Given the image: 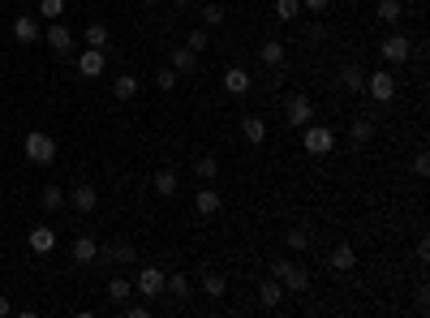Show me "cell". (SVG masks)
Wrapping results in <instances>:
<instances>
[{
  "label": "cell",
  "instance_id": "cell-46",
  "mask_svg": "<svg viewBox=\"0 0 430 318\" xmlns=\"http://www.w3.org/2000/svg\"><path fill=\"white\" fill-rule=\"evenodd\" d=\"M0 5H5V0H0Z\"/></svg>",
  "mask_w": 430,
  "mask_h": 318
},
{
  "label": "cell",
  "instance_id": "cell-3",
  "mask_svg": "<svg viewBox=\"0 0 430 318\" xmlns=\"http://www.w3.org/2000/svg\"><path fill=\"white\" fill-rule=\"evenodd\" d=\"M271 280H280L284 292H306V288H310V276L301 271L297 262H289V258H275V262H271Z\"/></svg>",
  "mask_w": 430,
  "mask_h": 318
},
{
  "label": "cell",
  "instance_id": "cell-6",
  "mask_svg": "<svg viewBox=\"0 0 430 318\" xmlns=\"http://www.w3.org/2000/svg\"><path fill=\"white\" fill-rule=\"evenodd\" d=\"M284 116H289V125H293V129L310 125V120H314V104H310V95H289Z\"/></svg>",
  "mask_w": 430,
  "mask_h": 318
},
{
  "label": "cell",
  "instance_id": "cell-4",
  "mask_svg": "<svg viewBox=\"0 0 430 318\" xmlns=\"http://www.w3.org/2000/svg\"><path fill=\"white\" fill-rule=\"evenodd\" d=\"M366 95L374 104H392L396 100V78L387 69H374V73H366Z\"/></svg>",
  "mask_w": 430,
  "mask_h": 318
},
{
  "label": "cell",
  "instance_id": "cell-14",
  "mask_svg": "<svg viewBox=\"0 0 430 318\" xmlns=\"http://www.w3.org/2000/svg\"><path fill=\"white\" fill-rule=\"evenodd\" d=\"M284 56H289V47H284L280 39H267V43L259 47V61H263L267 69H280V65H284Z\"/></svg>",
  "mask_w": 430,
  "mask_h": 318
},
{
  "label": "cell",
  "instance_id": "cell-23",
  "mask_svg": "<svg viewBox=\"0 0 430 318\" xmlns=\"http://www.w3.org/2000/svg\"><path fill=\"white\" fill-rule=\"evenodd\" d=\"M95 258H99V246H95L91 237H78V241H73V262H82V267H91Z\"/></svg>",
  "mask_w": 430,
  "mask_h": 318
},
{
  "label": "cell",
  "instance_id": "cell-17",
  "mask_svg": "<svg viewBox=\"0 0 430 318\" xmlns=\"http://www.w3.org/2000/svg\"><path fill=\"white\" fill-rule=\"evenodd\" d=\"M99 258H108V262H116V267H130L138 254H134V246H130V241H116V246L99 250ZM99 258H95V262H99Z\"/></svg>",
  "mask_w": 430,
  "mask_h": 318
},
{
  "label": "cell",
  "instance_id": "cell-30",
  "mask_svg": "<svg viewBox=\"0 0 430 318\" xmlns=\"http://www.w3.org/2000/svg\"><path fill=\"white\" fill-rule=\"evenodd\" d=\"M198 65V52H190V47H172V69L176 73H190Z\"/></svg>",
  "mask_w": 430,
  "mask_h": 318
},
{
  "label": "cell",
  "instance_id": "cell-28",
  "mask_svg": "<svg viewBox=\"0 0 430 318\" xmlns=\"http://www.w3.org/2000/svg\"><path fill=\"white\" fill-rule=\"evenodd\" d=\"M112 95H116V100H134V95H138V78H134V73H121V78L112 82Z\"/></svg>",
  "mask_w": 430,
  "mask_h": 318
},
{
  "label": "cell",
  "instance_id": "cell-8",
  "mask_svg": "<svg viewBox=\"0 0 430 318\" xmlns=\"http://www.w3.org/2000/svg\"><path fill=\"white\" fill-rule=\"evenodd\" d=\"M134 292H142V297H164V271L160 267H142L138 280H134Z\"/></svg>",
  "mask_w": 430,
  "mask_h": 318
},
{
  "label": "cell",
  "instance_id": "cell-24",
  "mask_svg": "<svg viewBox=\"0 0 430 318\" xmlns=\"http://www.w3.org/2000/svg\"><path fill=\"white\" fill-rule=\"evenodd\" d=\"M151 185H155V193H160V198H172V193H176V173H172V168H160Z\"/></svg>",
  "mask_w": 430,
  "mask_h": 318
},
{
  "label": "cell",
  "instance_id": "cell-38",
  "mask_svg": "<svg viewBox=\"0 0 430 318\" xmlns=\"http://www.w3.org/2000/svg\"><path fill=\"white\" fill-rule=\"evenodd\" d=\"M202 22H207V26H220V22H224V5H202Z\"/></svg>",
  "mask_w": 430,
  "mask_h": 318
},
{
  "label": "cell",
  "instance_id": "cell-41",
  "mask_svg": "<svg viewBox=\"0 0 430 318\" xmlns=\"http://www.w3.org/2000/svg\"><path fill=\"white\" fill-rule=\"evenodd\" d=\"M413 173H417V177H430V155H417V159H413Z\"/></svg>",
  "mask_w": 430,
  "mask_h": 318
},
{
  "label": "cell",
  "instance_id": "cell-25",
  "mask_svg": "<svg viewBox=\"0 0 430 318\" xmlns=\"http://www.w3.org/2000/svg\"><path fill=\"white\" fill-rule=\"evenodd\" d=\"M215 173H220V159L215 155H198L194 159V177L198 181H215Z\"/></svg>",
  "mask_w": 430,
  "mask_h": 318
},
{
  "label": "cell",
  "instance_id": "cell-1",
  "mask_svg": "<svg viewBox=\"0 0 430 318\" xmlns=\"http://www.w3.org/2000/svg\"><path fill=\"white\" fill-rule=\"evenodd\" d=\"M301 151L306 155H314V159H323V155H332L336 151V129H327V125H301Z\"/></svg>",
  "mask_w": 430,
  "mask_h": 318
},
{
  "label": "cell",
  "instance_id": "cell-37",
  "mask_svg": "<svg viewBox=\"0 0 430 318\" xmlns=\"http://www.w3.org/2000/svg\"><path fill=\"white\" fill-rule=\"evenodd\" d=\"M207 31H190V39H185V47H190V52H207Z\"/></svg>",
  "mask_w": 430,
  "mask_h": 318
},
{
  "label": "cell",
  "instance_id": "cell-44",
  "mask_svg": "<svg viewBox=\"0 0 430 318\" xmlns=\"http://www.w3.org/2000/svg\"><path fill=\"white\" fill-rule=\"evenodd\" d=\"M172 5H176V9H185V5H190V0H172Z\"/></svg>",
  "mask_w": 430,
  "mask_h": 318
},
{
  "label": "cell",
  "instance_id": "cell-21",
  "mask_svg": "<svg viewBox=\"0 0 430 318\" xmlns=\"http://www.w3.org/2000/svg\"><path fill=\"white\" fill-rule=\"evenodd\" d=\"M348 138H353V146H366V142L374 138V120H370V116H353Z\"/></svg>",
  "mask_w": 430,
  "mask_h": 318
},
{
  "label": "cell",
  "instance_id": "cell-12",
  "mask_svg": "<svg viewBox=\"0 0 430 318\" xmlns=\"http://www.w3.org/2000/svg\"><path fill=\"white\" fill-rule=\"evenodd\" d=\"M220 207H224V198H220V189H211V185H202V189H198V198H194V211L211 219V215H220Z\"/></svg>",
  "mask_w": 430,
  "mask_h": 318
},
{
  "label": "cell",
  "instance_id": "cell-45",
  "mask_svg": "<svg viewBox=\"0 0 430 318\" xmlns=\"http://www.w3.org/2000/svg\"><path fill=\"white\" fill-rule=\"evenodd\" d=\"M146 5H155V0H146Z\"/></svg>",
  "mask_w": 430,
  "mask_h": 318
},
{
  "label": "cell",
  "instance_id": "cell-31",
  "mask_svg": "<svg viewBox=\"0 0 430 318\" xmlns=\"http://www.w3.org/2000/svg\"><path fill=\"white\" fill-rule=\"evenodd\" d=\"M108 297H112L116 305H121V301H130V297H134V284H130V280H125V276H116V280L108 284Z\"/></svg>",
  "mask_w": 430,
  "mask_h": 318
},
{
  "label": "cell",
  "instance_id": "cell-29",
  "mask_svg": "<svg viewBox=\"0 0 430 318\" xmlns=\"http://www.w3.org/2000/svg\"><path fill=\"white\" fill-rule=\"evenodd\" d=\"M39 202H43V211H61V207H65V189H61V185H43Z\"/></svg>",
  "mask_w": 430,
  "mask_h": 318
},
{
  "label": "cell",
  "instance_id": "cell-40",
  "mask_svg": "<svg viewBox=\"0 0 430 318\" xmlns=\"http://www.w3.org/2000/svg\"><path fill=\"white\" fill-rule=\"evenodd\" d=\"M332 0H301V13H327Z\"/></svg>",
  "mask_w": 430,
  "mask_h": 318
},
{
  "label": "cell",
  "instance_id": "cell-43",
  "mask_svg": "<svg viewBox=\"0 0 430 318\" xmlns=\"http://www.w3.org/2000/svg\"><path fill=\"white\" fill-rule=\"evenodd\" d=\"M13 314V305H9V297H0V318H9Z\"/></svg>",
  "mask_w": 430,
  "mask_h": 318
},
{
  "label": "cell",
  "instance_id": "cell-33",
  "mask_svg": "<svg viewBox=\"0 0 430 318\" xmlns=\"http://www.w3.org/2000/svg\"><path fill=\"white\" fill-rule=\"evenodd\" d=\"M301 13V0H275V17L280 22H293Z\"/></svg>",
  "mask_w": 430,
  "mask_h": 318
},
{
  "label": "cell",
  "instance_id": "cell-11",
  "mask_svg": "<svg viewBox=\"0 0 430 318\" xmlns=\"http://www.w3.org/2000/svg\"><path fill=\"white\" fill-rule=\"evenodd\" d=\"M26 246H31V254H52V250H56V232L47 228V224H39V228H31Z\"/></svg>",
  "mask_w": 430,
  "mask_h": 318
},
{
  "label": "cell",
  "instance_id": "cell-34",
  "mask_svg": "<svg viewBox=\"0 0 430 318\" xmlns=\"http://www.w3.org/2000/svg\"><path fill=\"white\" fill-rule=\"evenodd\" d=\"M176 78H181V73H176V69L168 65V69H160V73H155V86L168 95V90H176Z\"/></svg>",
  "mask_w": 430,
  "mask_h": 318
},
{
  "label": "cell",
  "instance_id": "cell-10",
  "mask_svg": "<svg viewBox=\"0 0 430 318\" xmlns=\"http://www.w3.org/2000/svg\"><path fill=\"white\" fill-rule=\"evenodd\" d=\"M69 202H73V211L91 215V211L99 207V189H95L91 181H78V185H73V193H69Z\"/></svg>",
  "mask_w": 430,
  "mask_h": 318
},
{
  "label": "cell",
  "instance_id": "cell-15",
  "mask_svg": "<svg viewBox=\"0 0 430 318\" xmlns=\"http://www.w3.org/2000/svg\"><path fill=\"white\" fill-rule=\"evenodd\" d=\"M13 39H17V43H39V39H43V31H39V22H35V17H26V13H22V17L13 22Z\"/></svg>",
  "mask_w": 430,
  "mask_h": 318
},
{
  "label": "cell",
  "instance_id": "cell-2",
  "mask_svg": "<svg viewBox=\"0 0 430 318\" xmlns=\"http://www.w3.org/2000/svg\"><path fill=\"white\" fill-rule=\"evenodd\" d=\"M22 151H26V159H31V164H39V168H43V164H52V159H56V138H52V134L31 129V134H26V142H22Z\"/></svg>",
  "mask_w": 430,
  "mask_h": 318
},
{
  "label": "cell",
  "instance_id": "cell-18",
  "mask_svg": "<svg viewBox=\"0 0 430 318\" xmlns=\"http://www.w3.org/2000/svg\"><path fill=\"white\" fill-rule=\"evenodd\" d=\"M259 301H263V310H275V305L284 301V284L280 280H263L259 284Z\"/></svg>",
  "mask_w": 430,
  "mask_h": 318
},
{
  "label": "cell",
  "instance_id": "cell-20",
  "mask_svg": "<svg viewBox=\"0 0 430 318\" xmlns=\"http://www.w3.org/2000/svg\"><path fill=\"white\" fill-rule=\"evenodd\" d=\"M249 86H254V78H249L245 69H229V73H224V90H229V95H245Z\"/></svg>",
  "mask_w": 430,
  "mask_h": 318
},
{
  "label": "cell",
  "instance_id": "cell-5",
  "mask_svg": "<svg viewBox=\"0 0 430 318\" xmlns=\"http://www.w3.org/2000/svg\"><path fill=\"white\" fill-rule=\"evenodd\" d=\"M378 52H383V61H392V65H404V61L413 56V39L396 31V35H387L383 43H378Z\"/></svg>",
  "mask_w": 430,
  "mask_h": 318
},
{
  "label": "cell",
  "instance_id": "cell-39",
  "mask_svg": "<svg viewBox=\"0 0 430 318\" xmlns=\"http://www.w3.org/2000/svg\"><path fill=\"white\" fill-rule=\"evenodd\" d=\"M121 310L130 314V318H146V314H151V305H146V301H121Z\"/></svg>",
  "mask_w": 430,
  "mask_h": 318
},
{
  "label": "cell",
  "instance_id": "cell-32",
  "mask_svg": "<svg viewBox=\"0 0 430 318\" xmlns=\"http://www.w3.org/2000/svg\"><path fill=\"white\" fill-rule=\"evenodd\" d=\"M86 47H108V26L104 22H91L86 26Z\"/></svg>",
  "mask_w": 430,
  "mask_h": 318
},
{
  "label": "cell",
  "instance_id": "cell-7",
  "mask_svg": "<svg viewBox=\"0 0 430 318\" xmlns=\"http://www.w3.org/2000/svg\"><path fill=\"white\" fill-rule=\"evenodd\" d=\"M104 69H108V56H104V47H86V52L78 56V73H82L86 82L104 78Z\"/></svg>",
  "mask_w": 430,
  "mask_h": 318
},
{
  "label": "cell",
  "instance_id": "cell-35",
  "mask_svg": "<svg viewBox=\"0 0 430 318\" xmlns=\"http://www.w3.org/2000/svg\"><path fill=\"white\" fill-rule=\"evenodd\" d=\"M61 13H65V0H39V17H52L56 22Z\"/></svg>",
  "mask_w": 430,
  "mask_h": 318
},
{
  "label": "cell",
  "instance_id": "cell-13",
  "mask_svg": "<svg viewBox=\"0 0 430 318\" xmlns=\"http://www.w3.org/2000/svg\"><path fill=\"white\" fill-rule=\"evenodd\" d=\"M43 43H47V47H52V52L65 61V56H69V47H73V35H69L65 26H47V31H43Z\"/></svg>",
  "mask_w": 430,
  "mask_h": 318
},
{
  "label": "cell",
  "instance_id": "cell-9",
  "mask_svg": "<svg viewBox=\"0 0 430 318\" xmlns=\"http://www.w3.org/2000/svg\"><path fill=\"white\" fill-rule=\"evenodd\" d=\"M336 82H340V90H348V95H362V90H366V69H362L358 61H348V65H340Z\"/></svg>",
  "mask_w": 430,
  "mask_h": 318
},
{
  "label": "cell",
  "instance_id": "cell-26",
  "mask_svg": "<svg viewBox=\"0 0 430 318\" xmlns=\"http://www.w3.org/2000/svg\"><path fill=\"white\" fill-rule=\"evenodd\" d=\"M164 292H168V297H176V301H185V297H190V280H185L181 271H176V276H164Z\"/></svg>",
  "mask_w": 430,
  "mask_h": 318
},
{
  "label": "cell",
  "instance_id": "cell-42",
  "mask_svg": "<svg viewBox=\"0 0 430 318\" xmlns=\"http://www.w3.org/2000/svg\"><path fill=\"white\" fill-rule=\"evenodd\" d=\"M306 39H310V43H318V39H323V26H318V22H310V26H306Z\"/></svg>",
  "mask_w": 430,
  "mask_h": 318
},
{
  "label": "cell",
  "instance_id": "cell-22",
  "mask_svg": "<svg viewBox=\"0 0 430 318\" xmlns=\"http://www.w3.org/2000/svg\"><path fill=\"white\" fill-rule=\"evenodd\" d=\"M327 262H332V271H353V267H358V250H353V246H336Z\"/></svg>",
  "mask_w": 430,
  "mask_h": 318
},
{
  "label": "cell",
  "instance_id": "cell-27",
  "mask_svg": "<svg viewBox=\"0 0 430 318\" xmlns=\"http://www.w3.org/2000/svg\"><path fill=\"white\" fill-rule=\"evenodd\" d=\"M202 292H207V297H224V292H229V280L220 271H202Z\"/></svg>",
  "mask_w": 430,
  "mask_h": 318
},
{
  "label": "cell",
  "instance_id": "cell-36",
  "mask_svg": "<svg viewBox=\"0 0 430 318\" xmlns=\"http://www.w3.org/2000/svg\"><path fill=\"white\" fill-rule=\"evenodd\" d=\"M310 246V232L306 228H289V250H306Z\"/></svg>",
  "mask_w": 430,
  "mask_h": 318
},
{
  "label": "cell",
  "instance_id": "cell-19",
  "mask_svg": "<svg viewBox=\"0 0 430 318\" xmlns=\"http://www.w3.org/2000/svg\"><path fill=\"white\" fill-rule=\"evenodd\" d=\"M374 17L383 22V26H400V17H404V5H400V0H378Z\"/></svg>",
  "mask_w": 430,
  "mask_h": 318
},
{
  "label": "cell",
  "instance_id": "cell-16",
  "mask_svg": "<svg viewBox=\"0 0 430 318\" xmlns=\"http://www.w3.org/2000/svg\"><path fill=\"white\" fill-rule=\"evenodd\" d=\"M241 134L249 146H263L267 142V120L263 116H241Z\"/></svg>",
  "mask_w": 430,
  "mask_h": 318
}]
</instances>
